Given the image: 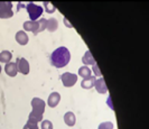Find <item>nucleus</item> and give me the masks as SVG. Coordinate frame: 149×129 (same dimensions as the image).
Wrapping results in <instances>:
<instances>
[{"instance_id": "nucleus-11", "label": "nucleus", "mask_w": 149, "mask_h": 129, "mask_svg": "<svg viewBox=\"0 0 149 129\" xmlns=\"http://www.w3.org/2000/svg\"><path fill=\"white\" fill-rule=\"evenodd\" d=\"M5 72H6V74L9 76H11V77H15L17 75V73H18V70H17V64L14 63V62H9L6 64V66H5Z\"/></svg>"}, {"instance_id": "nucleus-14", "label": "nucleus", "mask_w": 149, "mask_h": 129, "mask_svg": "<svg viewBox=\"0 0 149 129\" xmlns=\"http://www.w3.org/2000/svg\"><path fill=\"white\" fill-rule=\"evenodd\" d=\"M42 120H43V114L31 110V112H30L29 116H28V121L37 123V122H40Z\"/></svg>"}, {"instance_id": "nucleus-1", "label": "nucleus", "mask_w": 149, "mask_h": 129, "mask_svg": "<svg viewBox=\"0 0 149 129\" xmlns=\"http://www.w3.org/2000/svg\"><path fill=\"white\" fill-rule=\"evenodd\" d=\"M71 61V53L65 46H61L56 48L52 54H51V63L53 66L57 68H64Z\"/></svg>"}, {"instance_id": "nucleus-13", "label": "nucleus", "mask_w": 149, "mask_h": 129, "mask_svg": "<svg viewBox=\"0 0 149 129\" xmlns=\"http://www.w3.org/2000/svg\"><path fill=\"white\" fill-rule=\"evenodd\" d=\"M82 62H83V64H84L85 66H88V65H94V64L97 63V62H95V60H94V57L92 56V54H91V52H90V51H86V52H85V54L83 55Z\"/></svg>"}, {"instance_id": "nucleus-8", "label": "nucleus", "mask_w": 149, "mask_h": 129, "mask_svg": "<svg viewBox=\"0 0 149 129\" xmlns=\"http://www.w3.org/2000/svg\"><path fill=\"white\" fill-rule=\"evenodd\" d=\"M94 86H95V90L101 94H104L108 92V88H107V84L103 77H99L95 79V82H94Z\"/></svg>"}, {"instance_id": "nucleus-22", "label": "nucleus", "mask_w": 149, "mask_h": 129, "mask_svg": "<svg viewBox=\"0 0 149 129\" xmlns=\"http://www.w3.org/2000/svg\"><path fill=\"white\" fill-rule=\"evenodd\" d=\"M42 129H53V122L49 120H42Z\"/></svg>"}, {"instance_id": "nucleus-20", "label": "nucleus", "mask_w": 149, "mask_h": 129, "mask_svg": "<svg viewBox=\"0 0 149 129\" xmlns=\"http://www.w3.org/2000/svg\"><path fill=\"white\" fill-rule=\"evenodd\" d=\"M46 23H47V19L39 18V20H38V33H42L43 31L46 29Z\"/></svg>"}, {"instance_id": "nucleus-3", "label": "nucleus", "mask_w": 149, "mask_h": 129, "mask_svg": "<svg viewBox=\"0 0 149 129\" xmlns=\"http://www.w3.org/2000/svg\"><path fill=\"white\" fill-rule=\"evenodd\" d=\"M13 16H14L13 2L1 1L0 2V18L1 19H7V18H11Z\"/></svg>"}, {"instance_id": "nucleus-17", "label": "nucleus", "mask_w": 149, "mask_h": 129, "mask_svg": "<svg viewBox=\"0 0 149 129\" xmlns=\"http://www.w3.org/2000/svg\"><path fill=\"white\" fill-rule=\"evenodd\" d=\"M11 59H13V54L10 51H2V52H0V62L1 63H5V64H7L9 62L11 61Z\"/></svg>"}, {"instance_id": "nucleus-21", "label": "nucleus", "mask_w": 149, "mask_h": 129, "mask_svg": "<svg viewBox=\"0 0 149 129\" xmlns=\"http://www.w3.org/2000/svg\"><path fill=\"white\" fill-rule=\"evenodd\" d=\"M97 129H113V123L111 121H105L101 122L99 125V128Z\"/></svg>"}, {"instance_id": "nucleus-5", "label": "nucleus", "mask_w": 149, "mask_h": 129, "mask_svg": "<svg viewBox=\"0 0 149 129\" xmlns=\"http://www.w3.org/2000/svg\"><path fill=\"white\" fill-rule=\"evenodd\" d=\"M16 64H17V70H18L19 73H22L24 75H27L29 73L30 71L29 63H28V61L26 59H24V57L18 59L17 62H16Z\"/></svg>"}, {"instance_id": "nucleus-25", "label": "nucleus", "mask_w": 149, "mask_h": 129, "mask_svg": "<svg viewBox=\"0 0 149 129\" xmlns=\"http://www.w3.org/2000/svg\"><path fill=\"white\" fill-rule=\"evenodd\" d=\"M64 23H65V26H66V27H70V28H72V27H73V26L71 25V23L67 20L66 18H64Z\"/></svg>"}, {"instance_id": "nucleus-12", "label": "nucleus", "mask_w": 149, "mask_h": 129, "mask_svg": "<svg viewBox=\"0 0 149 129\" xmlns=\"http://www.w3.org/2000/svg\"><path fill=\"white\" fill-rule=\"evenodd\" d=\"M64 122L66 123L68 127H73L76 122V117L72 111H67L66 114H64Z\"/></svg>"}, {"instance_id": "nucleus-24", "label": "nucleus", "mask_w": 149, "mask_h": 129, "mask_svg": "<svg viewBox=\"0 0 149 129\" xmlns=\"http://www.w3.org/2000/svg\"><path fill=\"white\" fill-rule=\"evenodd\" d=\"M91 71H93V72H94V74H95L97 76H101V71L99 70V65H97V63H95V64L93 65V68H92Z\"/></svg>"}, {"instance_id": "nucleus-4", "label": "nucleus", "mask_w": 149, "mask_h": 129, "mask_svg": "<svg viewBox=\"0 0 149 129\" xmlns=\"http://www.w3.org/2000/svg\"><path fill=\"white\" fill-rule=\"evenodd\" d=\"M61 80H62V83L64 86L66 88H71L73 86L76 82H77V75L74 73H70V72H65L61 75Z\"/></svg>"}, {"instance_id": "nucleus-2", "label": "nucleus", "mask_w": 149, "mask_h": 129, "mask_svg": "<svg viewBox=\"0 0 149 129\" xmlns=\"http://www.w3.org/2000/svg\"><path fill=\"white\" fill-rule=\"evenodd\" d=\"M26 10L29 15L30 20L33 22H36L37 19L40 18V16L43 15V11H44V8L42 6H38L36 3H33V2H29L27 6H26Z\"/></svg>"}, {"instance_id": "nucleus-19", "label": "nucleus", "mask_w": 149, "mask_h": 129, "mask_svg": "<svg viewBox=\"0 0 149 129\" xmlns=\"http://www.w3.org/2000/svg\"><path fill=\"white\" fill-rule=\"evenodd\" d=\"M43 5H44L45 10H46V13H47V14H53V13H55L56 8H55V6H54L53 3L48 2V1H45Z\"/></svg>"}, {"instance_id": "nucleus-10", "label": "nucleus", "mask_w": 149, "mask_h": 129, "mask_svg": "<svg viewBox=\"0 0 149 129\" xmlns=\"http://www.w3.org/2000/svg\"><path fill=\"white\" fill-rule=\"evenodd\" d=\"M29 40V37L27 35V33L24 31H19L16 33V42L19 44V45H27Z\"/></svg>"}, {"instance_id": "nucleus-7", "label": "nucleus", "mask_w": 149, "mask_h": 129, "mask_svg": "<svg viewBox=\"0 0 149 129\" xmlns=\"http://www.w3.org/2000/svg\"><path fill=\"white\" fill-rule=\"evenodd\" d=\"M22 27H24V31H33L35 35L38 34V20H36V22H33V20L25 22L22 24Z\"/></svg>"}, {"instance_id": "nucleus-26", "label": "nucleus", "mask_w": 149, "mask_h": 129, "mask_svg": "<svg viewBox=\"0 0 149 129\" xmlns=\"http://www.w3.org/2000/svg\"><path fill=\"white\" fill-rule=\"evenodd\" d=\"M1 68H1V65H0V73H1Z\"/></svg>"}, {"instance_id": "nucleus-9", "label": "nucleus", "mask_w": 149, "mask_h": 129, "mask_svg": "<svg viewBox=\"0 0 149 129\" xmlns=\"http://www.w3.org/2000/svg\"><path fill=\"white\" fill-rule=\"evenodd\" d=\"M61 101V94L58 92H52L48 97V100H47V105L51 107V108H55L60 103Z\"/></svg>"}, {"instance_id": "nucleus-18", "label": "nucleus", "mask_w": 149, "mask_h": 129, "mask_svg": "<svg viewBox=\"0 0 149 129\" xmlns=\"http://www.w3.org/2000/svg\"><path fill=\"white\" fill-rule=\"evenodd\" d=\"M91 73H92V71H91V68L89 66H85V65H83L81 68H79V75L83 77V79H88L91 76Z\"/></svg>"}, {"instance_id": "nucleus-6", "label": "nucleus", "mask_w": 149, "mask_h": 129, "mask_svg": "<svg viewBox=\"0 0 149 129\" xmlns=\"http://www.w3.org/2000/svg\"><path fill=\"white\" fill-rule=\"evenodd\" d=\"M30 105H31V108H33L34 111L44 114L45 107H46V103H45L44 100H42V99H39V98H34L31 100Z\"/></svg>"}, {"instance_id": "nucleus-15", "label": "nucleus", "mask_w": 149, "mask_h": 129, "mask_svg": "<svg viewBox=\"0 0 149 129\" xmlns=\"http://www.w3.org/2000/svg\"><path fill=\"white\" fill-rule=\"evenodd\" d=\"M94 82H95V76H90L88 79H83L81 82V86L83 89H92L94 86Z\"/></svg>"}, {"instance_id": "nucleus-16", "label": "nucleus", "mask_w": 149, "mask_h": 129, "mask_svg": "<svg viewBox=\"0 0 149 129\" xmlns=\"http://www.w3.org/2000/svg\"><path fill=\"white\" fill-rule=\"evenodd\" d=\"M58 28V22L55 19V18H51V19H48L47 20V23H46V29L48 31H55L56 29Z\"/></svg>"}, {"instance_id": "nucleus-23", "label": "nucleus", "mask_w": 149, "mask_h": 129, "mask_svg": "<svg viewBox=\"0 0 149 129\" xmlns=\"http://www.w3.org/2000/svg\"><path fill=\"white\" fill-rule=\"evenodd\" d=\"M22 129H39L37 123H34V122H29L27 121L26 122V125L24 126V128Z\"/></svg>"}]
</instances>
